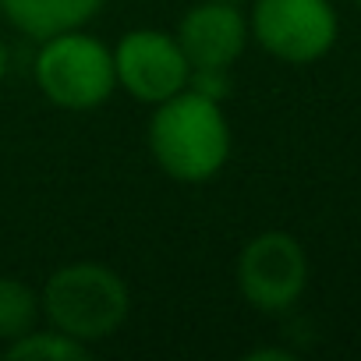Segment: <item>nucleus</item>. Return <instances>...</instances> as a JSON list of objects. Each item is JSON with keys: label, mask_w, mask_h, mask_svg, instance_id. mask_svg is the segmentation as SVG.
<instances>
[{"label": "nucleus", "mask_w": 361, "mask_h": 361, "mask_svg": "<svg viewBox=\"0 0 361 361\" xmlns=\"http://www.w3.org/2000/svg\"><path fill=\"white\" fill-rule=\"evenodd\" d=\"M149 149L159 170L173 180L202 185L216 177L231 156V124L220 99L199 89H180L156 103L149 121Z\"/></svg>", "instance_id": "nucleus-1"}, {"label": "nucleus", "mask_w": 361, "mask_h": 361, "mask_svg": "<svg viewBox=\"0 0 361 361\" xmlns=\"http://www.w3.org/2000/svg\"><path fill=\"white\" fill-rule=\"evenodd\" d=\"M39 308L54 329L92 347L124 326L131 294L121 273H114L110 266L71 262V266H61L47 280L39 294Z\"/></svg>", "instance_id": "nucleus-2"}, {"label": "nucleus", "mask_w": 361, "mask_h": 361, "mask_svg": "<svg viewBox=\"0 0 361 361\" xmlns=\"http://www.w3.org/2000/svg\"><path fill=\"white\" fill-rule=\"evenodd\" d=\"M39 43L43 47L36 54V85L54 106L96 110L110 99V92L117 89V71L114 50L103 39L82 29H68Z\"/></svg>", "instance_id": "nucleus-3"}, {"label": "nucleus", "mask_w": 361, "mask_h": 361, "mask_svg": "<svg viewBox=\"0 0 361 361\" xmlns=\"http://www.w3.org/2000/svg\"><path fill=\"white\" fill-rule=\"evenodd\" d=\"M248 32L283 64H315L333 50L340 22L329 0H255Z\"/></svg>", "instance_id": "nucleus-4"}, {"label": "nucleus", "mask_w": 361, "mask_h": 361, "mask_svg": "<svg viewBox=\"0 0 361 361\" xmlns=\"http://www.w3.org/2000/svg\"><path fill=\"white\" fill-rule=\"evenodd\" d=\"M238 287L259 312H287L308 287V255L298 238L266 231L238 255Z\"/></svg>", "instance_id": "nucleus-5"}, {"label": "nucleus", "mask_w": 361, "mask_h": 361, "mask_svg": "<svg viewBox=\"0 0 361 361\" xmlns=\"http://www.w3.org/2000/svg\"><path fill=\"white\" fill-rule=\"evenodd\" d=\"M117 85L142 103H163L192 78V64L180 43L159 29H135L114 47Z\"/></svg>", "instance_id": "nucleus-6"}, {"label": "nucleus", "mask_w": 361, "mask_h": 361, "mask_svg": "<svg viewBox=\"0 0 361 361\" xmlns=\"http://www.w3.org/2000/svg\"><path fill=\"white\" fill-rule=\"evenodd\" d=\"M173 39L192 71H227L248 47V18L234 0H202L185 11Z\"/></svg>", "instance_id": "nucleus-7"}, {"label": "nucleus", "mask_w": 361, "mask_h": 361, "mask_svg": "<svg viewBox=\"0 0 361 361\" xmlns=\"http://www.w3.org/2000/svg\"><path fill=\"white\" fill-rule=\"evenodd\" d=\"M103 4L106 0H0V11L18 32L47 39L68 29H82L99 15Z\"/></svg>", "instance_id": "nucleus-8"}, {"label": "nucleus", "mask_w": 361, "mask_h": 361, "mask_svg": "<svg viewBox=\"0 0 361 361\" xmlns=\"http://www.w3.org/2000/svg\"><path fill=\"white\" fill-rule=\"evenodd\" d=\"M4 357L8 361H85L92 357V347L61 329H50V333L29 329L25 336L4 347Z\"/></svg>", "instance_id": "nucleus-9"}, {"label": "nucleus", "mask_w": 361, "mask_h": 361, "mask_svg": "<svg viewBox=\"0 0 361 361\" xmlns=\"http://www.w3.org/2000/svg\"><path fill=\"white\" fill-rule=\"evenodd\" d=\"M39 294L15 280V276H0V340H18L29 329H36L39 319Z\"/></svg>", "instance_id": "nucleus-10"}, {"label": "nucleus", "mask_w": 361, "mask_h": 361, "mask_svg": "<svg viewBox=\"0 0 361 361\" xmlns=\"http://www.w3.org/2000/svg\"><path fill=\"white\" fill-rule=\"evenodd\" d=\"M262 357H276V361H290V350H276V347H269V350H252V354H248V361H262Z\"/></svg>", "instance_id": "nucleus-11"}, {"label": "nucleus", "mask_w": 361, "mask_h": 361, "mask_svg": "<svg viewBox=\"0 0 361 361\" xmlns=\"http://www.w3.org/2000/svg\"><path fill=\"white\" fill-rule=\"evenodd\" d=\"M8 64H11V57H8V47H4V39H0V82L8 78Z\"/></svg>", "instance_id": "nucleus-12"}, {"label": "nucleus", "mask_w": 361, "mask_h": 361, "mask_svg": "<svg viewBox=\"0 0 361 361\" xmlns=\"http://www.w3.org/2000/svg\"><path fill=\"white\" fill-rule=\"evenodd\" d=\"M354 4H357V8H361V0H354Z\"/></svg>", "instance_id": "nucleus-13"}, {"label": "nucleus", "mask_w": 361, "mask_h": 361, "mask_svg": "<svg viewBox=\"0 0 361 361\" xmlns=\"http://www.w3.org/2000/svg\"><path fill=\"white\" fill-rule=\"evenodd\" d=\"M234 4H241V0H234Z\"/></svg>", "instance_id": "nucleus-14"}]
</instances>
